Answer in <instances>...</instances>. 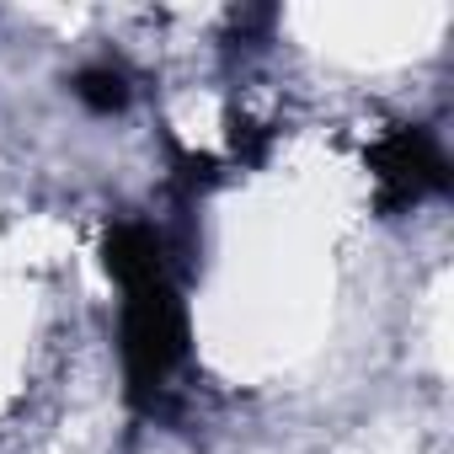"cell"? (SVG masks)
Listing matches in <instances>:
<instances>
[{
  "instance_id": "cell-1",
  "label": "cell",
  "mask_w": 454,
  "mask_h": 454,
  "mask_svg": "<svg viewBox=\"0 0 454 454\" xmlns=\"http://www.w3.org/2000/svg\"><path fill=\"white\" fill-rule=\"evenodd\" d=\"M107 268L123 284V358H129V380L134 395L160 390L166 369L182 358V310L176 294L166 284V262L150 231L139 224H123V231L107 241Z\"/></svg>"
},
{
  "instance_id": "cell-2",
  "label": "cell",
  "mask_w": 454,
  "mask_h": 454,
  "mask_svg": "<svg viewBox=\"0 0 454 454\" xmlns=\"http://www.w3.org/2000/svg\"><path fill=\"white\" fill-rule=\"evenodd\" d=\"M75 97L86 102V107H97V113H113V107H123V75H113V70H86L81 81H75Z\"/></svg>"
}]
</instances>
